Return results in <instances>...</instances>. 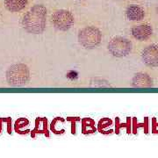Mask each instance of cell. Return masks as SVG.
<instances>
[{"label": "cell", "instance_id": "30bf717a", "mask_svg": "<svg viewBox=\"0 0 158 158\" xmlns=\"http://www.w3.org/2000/svg\"><path fill=\"white\" fill-rule=\"evenodd\" d=\"M126 16L127 19L132 21H141L145 18V11L141 6L132 5L127 7L126 11Z\"/></svg>", "mask_w": 158, "mask_h": 158}, {"label": "cell", "instance_id": "7a4b0ae2", "mask_svg": "<svg viewBox=\"0 0 158 158\" xmlns=\"http://www.w3.org/2000/svg\"><path fill=\"white\" fill-rule=\"evenodd\" d=\"M77 39L79 44L83 48L93 49L101 44L102 33L97 27L88 26L79 31Z\"/></svg>", "mask_w": 158, "mask_h": 158}, {"label": "cell", "instance_id": "52a82bcc", "mask_svg": "<svg viewBox=\"0 0 158 158\" xmlns=\"http://www.w3.org/2000/svg\"><path fill=\"white\" fill-rule=\"evenodd\" d=\"M132 36L137 40L144 41L148 40L153 35V28L149 24L136 25L131 29Z\"/></svg>", "mask_w": 158, "mask_h": 158}, {"label": "cell", "instance_id": "8fae6325", "mask_svg": "<svg viewBox=\"0 0 158 158\" xmlns=\"http://www.w3.org/2000/svg\"><path fill=\"white\" fill-rule=\"evenodd\" d=\"M94 122L92 119L90 118H85L83 120V125H82V127H83V133L84 134H90V133H93L95 131V127L93 126Z\"/></svg>", "mask_w": 158, "mask_h": 158}, {"label": "cell", "instance_id": "8992f818", "mask_svg": "<svg viewBox=\"0 0 158 158\" xmlns=\"http://www.w3.org/2000/svg\"><path fill=\"white\" fill-rule=\"evenodd\" d=\"M141 60L143 63L150 68L158 67V45L147 46L141 52Z\"/></svg>", "mask_w": 158, "mask_h": 158}, {"label": "cell", "instance_id": "9c48e42d", "mask_svg": "<svg viewBox=\"0 0 158 158\" xmlns=\"http://www.w3.org/2000/svg\"><path fill=\"white\" fill-rule=\"evenodd\" d=\"M30 4V0H5L6 9L11 13H18L26 10Z\"/></svg>", "mask_w": 158, "mask_h": 158}, {"label": "cell", "instance_id": "277c9868", "mask_svg": "<svg viewBox=\"0 0 158 158\" xmlns=\"http://www.w3.org/2000/svg\"><path fill=\"white\" fill-rule=\"evenodd\" d=\"M133 48L132 42L123 36H115L111 39L107 45L108 52L117 58L127 56Z\"/></svg>", "mask_w": 158, "mask_h": 158}, {"label": "cell", "instance_id": "4fadbf2b", "mask_svg": "<svg viewBox=\"0 0 158 158\" xmlns=\"http://www.w3.org/2000/svg\"><path fill=\"white\" fill-rule=\"evenodd\" d=\"M80 1H84V0H80Z\"/></svg>", "mask_w": 158, "mask_h": 158}, {"label": "cell", "instance_id": "6da1fadb", "mask_svg": "<svg viewBox=\"0 0 158 158\" xmlns=\"http://www.w3.org/2000/svg\"><path fill=\"white\" fill-rule=\"evenodd\" d=\"M48 11L43 5H34L20 19L22 28L29 34H41L47 27Z\"/></svg>", "mask_w": 158, "mask_h": 158}, {"label": "cell", "instance_id": "7c38bea8", "mask_svg": "<svg viewBox=\"0 0 158 158\" xmlns=\"http://www.w3.org/2000/svg\"><path fill=\"white\" fill-rule=\"evenodd\" d=\"M156 12H157V15H158V6H157V8H156Z\"/></svg>", "mask_w": 158, "mask_h": 158}, {"label": "cell", "instance_id": "3957f363", "mask_svg": "<svg viewBox=\"0 0 158 158\" xmlns=\"http://www.w3.org/2000/svg\"><path fill=\"white\" fill-rule=\"evenodd\" d=\"M6 78L8 84L12 86L26 85L30 78L28 67L23 63L12 65L6 72Z\"/></svg>", "mask_w": 158, "mask_h": 158}, {"label": "cell", "instance_id": "ba28073f", "mask_svg": "<svg viewBox=\"0 0 158 158\" xmlns=\"http://www.w3.org/2000/svg\"><path fill=\"white\" fill-rule=\"evenodd\" d=\"M153 85V79L146 72H138L132 79V85L135 88H148Z\"/></svg>", "mask_w": 158, "mask_h": 158}, {"label": "cell", "instance_id": "5b68a950", "mask_svg": "<svg viewBox=\"0 0 158 158\" xmlns=\"http://www.w3.org/2000/svg\"><path fill=\"white\" fill-rule=\"evenodd\" d=\"M50 20L55 28L62 32H66L74 26L75 17L71 11L65 9H59L53 12Z\"/></svg>", "mask_w": 158, "mask_h": 158}]
</instances>
